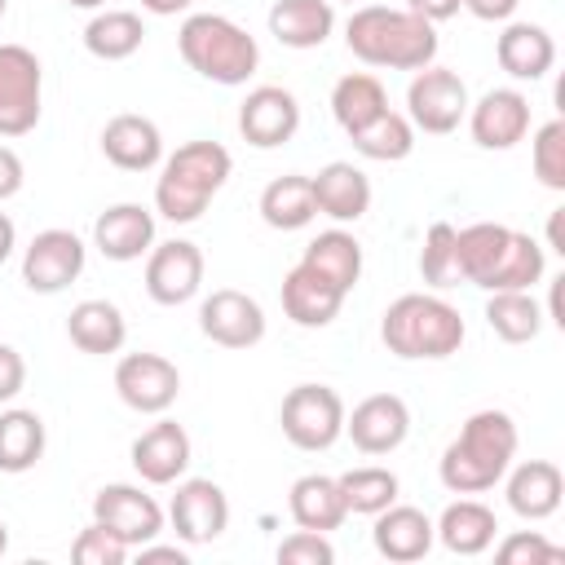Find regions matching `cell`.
<instances>
[{"label":"cell","mask_w":565,"mask_h":565,"mask_svg":"<svg viewBox=\"0 0 565 565\" xmlns=\"http://www.w3.org/2000/svg\"><path fill=\"white\" fill-rule=\"evenodd\" d=\"M344 44L358 62L384 71H424L437 57V26L411 9L358 4L344 22Z\"/></svg>","instance_id":"obj_3"},{"label":"cell","mask_w":565,"mask_h":565,"mask_svg":"<svg viewBox=\"0 0 565 565\" xmlns=\"http://www.w3.org/2000/svg\"><path fill=\"white\" fill-rule=\"evenodd\" d=\"M309 185H313V207H318L322 216H331L335 225L362 221V216L371 212V177H366L362 168L344 163V159L318 168V172L309 177Z\"/></svg>","instance_id":"obj_23"},{"label":"cell","mask_w":565,"mask_h":565,"mask_svg":"<svg viewBox=\"0 0 565 565\" xmlns=\"http://www.w3.org/2000/svg\"><path fill=\"white\" fill-rule=\"evenodd\" d=\"M115 393L137 415H163L181 397V371L163 353H124L115 366Z\"/></svg>","instance_id":"obj_11"},{"label":"cell","mask_w":565,"mask_h":565,"mask_svg":"<svg viewBox=\"0 0 565 565\" xmlns=\"http://www.w3.org/2000/svg\"><path fill=\"white\" fill-rule=\"evenodd\" d=\"M353 150L362 159H375V163H397L415 150V124L397 110H380L371 124H362L358 132H349Z\"/></svg>","instance_id":"obj_36"},{"label":"cell","mask_w":565,"mask_h":565,"mask_svg":"<svg viewBox=\"0 0 565 565\" xmlns=\"http://www.w3.org/2000/svg\"><path fill=\"white\" fill-rule=\"evenodd\" d=\"M137 556H141V561H177V565H185V552H181V547H159L154 539H150V543H141V547H137Z\"/></svg>","instance_id":"obj_48"},{"label":"cell","mask_w":565,"mask_h":565,"mask_svg":"<svg viewBox=\"0 0 565 565\" xmlns=\"http://www.w3.org/2000/svg\"><path fill=\"white\" fill-rule=\"evenodd\" d=\"M503 477H508V508L521 521H547L565 499V477L552 459H525Z\"/></svg>","instance_id":"obj_25"},{"label":"cell","mask_w":565,"mask_h":565,"mask_svg":"<svg viewBox=\"0 0 565 565\" xmlns=\"http://www.w3.org/2000/svg\"><path fill=\"white\" fill-rule=\"evenodd\" d=\"M66 335L79 353H119L128 340V322L124 309L115 300H79L66 318Z\"/></svg>","instance_id":"obj_30"},{"label":"cell","mask_w":565,"mask_h":565,"mask_svg":"<svg viewBox=\"0 0 565 565\" xmlns=\"http://www.w3.org/2000/svg\"><path fill=\"white\" fill-rule=\"evenodd\" d=\"M486 322L499 340L508 344H525L543 331V305L530 291H490L486 300Z\"/></svg>","instance_id":"obj_37"},{"label":"cell","mask_w":565,"mask_h":565,"mask_svg":"<svg viewBox=\"0 0 565 565\" xmlns=\"http://www.w3.org/2000/svg\"><path fill=\"white\" fill-rule=\"evenodd\" d=\"M44 455V419L35 411H0V472H26Z\"/></svg>","instance_id":"obj_35"},{"label":"cell","mask_w":565,"mask_h":565,"mask_svg":"<svg viewBox=\"0 0 565 565\" xmlns=\"http://www.w3.org/2000/svg\"><path fill=\"white\" fill-rule=\"evenodd\" d=\"M199 331L221 349H252L265 340V309L238 287H216L199 305Z\"/></svg>","instance_id":"obj_14"},{"label":"cell","mask_w":565,"mask_h":565,"mask_svg":"<svg viewBox=\"0 0 565 565\" xmlns=\"http://www.w3.org/2000/svg\"><path fill=\"white\" fill-rule=\"evenodd\" d=\"M194 0H141V9L146 13H154V18H177V13H185Z\"/></svg>","instance_id":"obj_49"},{"label":"cell","mask_w":565,"mask_h":565,"mask_svg":"<svg viewBox=\"0 0 565 565\" xmlns=\"http://www.w3.org/2000/svg\"><path fill=\"white\" fill-rule=\"evenodd\" d=\"M433 521L424 508H411V503H388L384 512H375V530H371V543L384 561H397V565H411V561H424L433 552Z\"/></svg>","instance_id":"obj_21"},{"label":"cell","mask_w":565,"mask_h":565,"mask_svg":"<svg viewBox=\"0 0 565 565\" xmlns=\"http://www.w3.org/2000/svg\"><path fill=\"white\" fill-rule=\"evenodd\" d=\"M66 4H75V9H102L106 0H66Z\"/></svg>","instance_id":"obj_52"},{"label":"cell","mask_w":565,"mask_h":565,"mask_svg":"<svg viewBox=\"0 0 565 565\" xmlns=\"http://www.w3.org/2000/svg\"><path fill=\"white\" fill-rule=\"evenodd\" d=\"M4 547H9V530H4V521H0V556H4Z\"/></svg>","instance_id":"obj_53"},{"label":"cell","mask_w":565,"mask_h":565,"mask_svg":"<svg viewBox=\"0 0 565 565\" xmlns=\"http://www.w3.org/2000/svg\"><path fill=\"white\" fill-rule=\"evenodd\" d=\"M93 243L106 260H141L154 247V212L141 203H110L97 221H93Z\"/></svg>","instance_id":"obj_20"},{"label":"cell","mask_w":565,"mask_h":565,"mask_svg":"<svg viewBox=\"0 0 565 565\" xmlns=\"http://www.w3.org/2000/svg\"><path fill=\"white\" fill-rule=\"evenodd\" d=\"M516 4L521 0H463V9L472 18H481V22H508L516 13Z\"/></svg>","instance_id":"obj_46"},{"label":"cell","mask_w":565,"mask_h":565,"mask_svg":"<svg viewBox=\"0 0 565 565\" xmlns=\"http://www.w3.org/2000/svg\"><path fill=\"white\" fill-rule=\"evenodd\" d=\"M44 110V71L26 44H0V137H26Z\"/></svg>","instance_id":"obj_8"},{"label":"cell","mask_w":565,"mask_h":565,"mask_svg":"<svg viewBox=\"0 0 565 565\" xmlns=\"http://www.w3.org/2000/svg\"><path fill=\"white\" fill-rule=\"evenodd\" d=\"M340 481V494H344V508L349 512H362V516H375L384 512L388 503H397V472L393 468H380V463H362V468H349L335 477Z\"/></svg>","instance_id":"obj_38"},{"label":"cell","mask_w":565,"mask_h":565,"mask_svg":"<svg viewBox=\"0 0 565 565\" xmlns=\"http://www.w3.org/2000/svg\"><path fill=\"white\" fill-rule=\"evenodd\" d=\"M344 433L362 455H393L411 433V411L397 393H371L344 415Z\"/></svg>","instance_id":"obj_18"},{"label":"cell","mask_w":565,"mask_h":565,"mask_svg":"<svg viewBox=\"0 0 565 565\" xmlns=\"http://www.w3.org/2000/svg\"><path fill=\"white\" fill-rule=\"evenodd\" d=\"M84 260H88V247L75 230H57V225L40 230L22 252V282L35 296H57L84 274Z\"/></svg>","instance_id":"obj_10"},{"label":"cell","mask_w":565,"mask_h":565,"mask_svg":"<svg viewBox=\"0 0 565 565\" xmlns=\"http://www.w3.org/2000/svg\"><path fill=\"white\" fill-rule=\"evenodd\" d=\"M561 216H565V212H552V221H547V247H552V252H565V247H561Z\"/></svg>","instance_id":"obj_51"},{"label":"cell","mask_w":565,"mask_h":565,"mask_svg":"<svg viewBox=\"0 0 565 565\" xmlns=\"http://www.w3.org/2000/svg\"><path fill=\"white\" fill-rule=\"evenodd\" d=\"M313 216H318V207H313V185H309V177L287 172V177H274V181L260 190V221H265L269 230H305Z\"/></svg>","instance_id":"obj_31"},{"label":"cell","mask_w":565,"mask_h":565,"mask_svg":"<svg viewBox=\"0 0 565 565\" xmlns=\"http://www.w3.org/2000/svg\"><path fill=\"white\" fill-rule=\"evenodd\" d=\"M494 556L503 565H556V561H565V547L547 543L539 530H516L494 547Z\"/></svg>","instance_id":"obj_42"},{"label":"cell","mask_w":565,"mask_h":565,"mask_svg":"<svg viewBox=\"0 0 565 565\" xmlns=\"http://www.w3.org/2000/svg\"><path fill=\"white\" fill-rule=\"evenodd\" d=\"M300 128V102L291 88L282 84H260L243 97L238 106V132L247 146L256 150H274V146H287Z\"/></svg>","instance_id":"obj_16"},{"label":"cell","mask_w":565,"mask_h":565,"mask_svg":"<svg viewBox=\"0 0 565 565\" xmlns=\"http://www.w3.org/2000/svg\"><path fill=\"white\" fill-rule=\"evenodd\" d=\"M132 468L146 486H172L185 477L190 468V433L177 419H159L150 424L137 441H132Z\"/></svg>","instance_id":"obj_19"},{"label":"cell","mask_w":565,"mask_h":565,"mask_svg":"<svg viewBox=\"0 0 565 565\" xmlns=\"http://www.w3.org/2000/svg\"><path fill=\"white\" fill-rule=\"evenodd\" d=\"M4 4H9V0H0V18H4Z\"/></svg>","instance_id":"obj_54"},{"label":"cell","mask_w":565,"mask_h":565,"mask_svg":"<svg viewBox=\"0 0 565 565\" xmlns=\"http://www.w3.org/2000/svg\"><path fill=\"white\" fill-rule=\"evenodd\" d=\"M380 110H388V93L375 75L366 71H353V75H340L335 88H331V115L344 132H358L362 124H371Z\"/></svg>","instance_id":"obj_34"},{"label":"cell","mask_w":565,"mask_h":565,"mask_svg":"<svg viewBox=\"0 0 565 565\" xmlns=\"http://www.w3.org/2000/svg\"><path fill=\"white\" fill-rule=\"evenodd\" d=\"M494 57L512 79H543L556 62V40L539 22H508L503 35L494 40Z\"/></svg>","instance_id":"obj_26"},{"label":"cell","mask_w":565,"mask_h":565,"mask_svg":"<svg viewBox=\"0 0 565 565\" xmlns=\"http://www.w3.org/2000/svg\"><path fill=\"white\" fill-rule=\"evenodd\" d=\"M331 561H335V547L318 530H296L278 543V565H331Z\"/></svg>","instance_id":"obj_43"},{"label":"cell","mask_w":565,"mask_h":565,"mask_svg":"<svg viewBox=\"0 0 565 565\" xmlns=\"http://www.w3.org/2000/svg\"><path fill=\"white\" fill-rule=\"evenodd\" d=\"M128 552H132V547H128L115 530H106L102 521H93L88 530H79V539L71 543L75 565H124Z\"/></svg>","instance_id":"obj_41"},{"label":"cell","mask_w":565,"mask_h":565,"mask_svg":"<svg viewBox=\"0 0 565 565\" xmlns=\"http://www.w3.org/2000/svg\"><path fill=\"white\" fill-rule=\"evenodd\" d=\"M203 287V252L190 238H168L146 252V296L154 305H185Z\"/></svg>","instance_id":"obj_13"},{"label":"cell","mask_w":565,"mask_h":565,"mask_svg":"<svg viewBox=\"0 0 565 565\" xmlns=\"http://www.w3.org/2000/svg\"><path fill=\"white\" fill-rule=\"evenodd\" d=\"M468 327L459 318V309L441 296H428V291H406L397 296L384 318H380V340L393 358H406V362H437V358H450L459 353Z\"/></svg>","instance_id":"obj_4"},{"label":"cell","mask_w":565,"mask_h":565,"mask_svg":"<svg viewBox=\"0 0 565 565\" xmlns=\"http://www.w3.org/2000/svg\"><path fill=\"white\" fill-rule=\"evenodd\" d=\"M309 269H318L322 278H331L344 296L358 287V278H362V243L349 234V230H322L309 247H305V256H300Z\"/></svg>","instance_id":"obj_32"},{"label":"cell","mask_w":565,"mask_h":565,"mask_svg":"<svg viewBox=\"0 0 565 565\" xmlns=\"http://www.w3.org/2000/svg\"><path fill=\"white\" fill-rule=\"evenodd\" d=\"M22 384H26V362H22V353H18L13 344H0V406L13 402V397L22 393Z\"/></svg>","instance_id":"obj_44"},{"label":"cell","mask_w":565,"mask_h":565,"mask_svg":"<svg viewBox=\"0 0 565 565\" xmlns=\"http://www.w3.org/2000/svg\"><path fill=\"white\" fill-rule=\"evenodd\" d=\"M463 115H468V84L459 79V71L450 66L415 71V79L406 84V119L415 124V132L446 137L463 124Z\"/></svg>","instance_id":"obj_9"},{"label":"cell","mask_w":565,"mask_h":565,"mask_svg":"<svg viewBox=\"0 0 565 565\" xmlns=\"http://www.w3.org/2000/svg\"><path fill=\"white\" fill-rule=\"evenodd\" d=\"M22 181H26L22 159H18L9 146H0V203H4V199H13V194L22 190Z\"/></svg>","instance_id":"obj_45"},{"label":"cell","mask_w":565,"mask_h":565,"mask_svg":"<svg viewBox=\"0 0 565 565\" xmlns=\"http://www.w3.org/2000/svg\"><path fill=\"white\" fill-rule=\"evenodd\" d=\"M102 154L119 172H150L154 163H163V132L154 119L124 110L102 128Z\"/></svg>","instance_id":"obj_22"},{"label":"cell","mask_w":565,"mask_h":565,"mask_svg":"<svg viewBox=\"0 0 565 565\" xmlns=\"http://www.w3.org/2000/svg\"><path fill=\"white\" fill-rule=\"evenodd\" d=\"M516 455V419L508 411H472L459 428V437L441 450L437 477L450 494H486L503 481L508 463Z\"/></svg>","instance_id":"obj_2"},{"label":"cell","mask_w":565,"mask_h":565,"mask_svg":"<svg viewBox=\"0 0 565 565\" xmlns=\"http://www.w3.org/2000/svg\"><path fill=\"white\" fill-rule=\"evenodd\" d=\"M406 9H411V13H419L424 22H433V26H437V22L455 18V13L463 9V0H406Z\"/></svg>","instance_id":"obj_47"},{"label":"cell","mask_w":565,"mask_h":565,"mask_svg":"<svg viewBox=\"0 0 565 565\" xmlns=\"http://www.w3.org/2000/svg\"><path fill=\"white\" fill-rule=\"evenodd\" d=\"M463 119L481 150H512L530 132V97L516 88H490L481 102H468Z\"/></svg>","instance_id":"obj_17"},{"label":"cell","mask_w":565,"mask_h":565,"mask_svg":"<svg viewBox=\"0 0 565 565\" xmlns=\"http://www.w3.org/2000/svg\"><path fill=\"white\" fill-rule=\"evenodd\" d=\"M534 177L547 190H565V119H547L530 141Z\"/></svg>","instance_id":"obj_40"},{"label":"cell","mask_w":565,"mask_h":565,"mask_svg":"<svg viewBox=\"0 0 565 565\" xmlns=\"http://www.w3.org/2000/svg\"><path fill=\"white\" fill-rule=\"evenodd\" d=\"M13 247H18V230H13V221L0 212V265L13 256Z\"/></svg>","instance_id":"obj_50"},{"label":"cell","mask_w":565,"mask_h":565,"mask_svg":"<svg viewBox=\"0 0 565 565\" xmlns=\"http://www.w3.org/2000/svg\"><path fill=\"white\" fill-rule=\"evenodd\" d=\"M340 305H344V291L331 278H322L318 269H309L305 260H296L282 274V313L296 327H327V322H335Z\"/></svg>","instance_id":"obj_24"},{"label":"cell","mask_w":565,"mask_h":565,"mask_svg":"<svg viewBox=\"0 0 565 565\" xmlns=\"http://www.w3.org/2000/svg\"><path fill=\"white\" fill-rule=\"evenodd\" d=\"M433 530H437L441 547L455 552V556H481L499 539V521H494V512L481 499H455V503H446V512H441V521Z\"/></svg>","instance_id":"obj_28"},{"label":"cell","mask_w":565,"mask_h":565,"mask_svg":"<svg viewBox=\"0 0 565 565\" xmlns=\"http://www.w3.org/2000/svg\"><path fill=\"white\" fill-rule=\"evenodd\" d=\"M419 274H424L428 287L459 282V269H455V225L450 221H433L428 225L424 247H419Z\"/></svg>","instance_id":"obj_39"},{"label":"cell","mask_w":565,"mask_h":565,"mask_svg":"<svg viewBox=\"0 0 565 565\" xmlns=\"http://www.w3.org/2000/svg\"><path fill=\"white\" fill-rule=\"evenodd\" d=\"M93 521H102L106 530H115L128 547H141L150 539L163 534V521L168 512L154 503V494H146L141 486H128V481H110L93 494Z\"/></svg>","instance_id":"obj_12"},{"label":"cell","mask_w":565,"mask_h":565,"mask_svg":"<svg viewBox=\"0 0 565 565\" xmlns=\"http://www.w3.org/2000/svg\"><path fill=\"white\" fill-rule=\"evenodd\" d=\"M344 397L331 384H296L278 406L282 437L296 450H331L344 437Z\"/></svg>","instance_id":"obj_7"},{"label":"cell","mask_w":565,"mask_h":565,"mask_svg":"<svg viewBox=\"0 0 565 565\" xmlns=\"http://www.w3.org/2000/svg\"><path fill=\"white\" fill-rule=\"evenodd\" d=\"M331 4H335V0H331ZM344 4H358V0H344Z\"/></svg>","instance_id":"obj_55"},{"label":"cell","mask_w":565,"mask_h":565,"mask_svg":"<svg viewBox=\"0 0 565 565\" xmlns=\"http://www.w3.org/2000/svg\"><path fill=\"white\" fill-rule=\"evenodd\" d=\"M146 40V26H141V13L132 9H106V13H93V22L84 26V49L102 62H124L141 49Z\"/></svg>","instance_id":"obj_33"},{"label":"cell","mask_w":565,"mask_h":565,"mask_svg":"<svg viewBox=\"0 0 565 565\" xmlns=\"http://www.w3.org/2000/svg\"><path fill=\"white\" fill-rule=\"evenodd\" d=\"M287 512L300 530H318V534H331L344 525L349 508H344V494H340V481L335 477H322V472H305L291 481V494H287Z\"/></svg>","instance_id":"obj_27"},{"label":"cell","mask_w":565,"mask_h":565,"mask_svg":"<svg viewBox=\"0 0 565 565\" xmlns=\"http://www.w3.org/2000/svg\"><path fill=\"white\" fill-rule=\"evenodd\" d=\"M234 159L221 141H185L163 159L154 181V212L172 225H190L207 212L212 194L230 181Z\"/></svg>","instance_id":"obj_5"},{"label":"cell","mask_w":565,"mask_h":565,"mask_svg":"<svg viewBox=\"0 0 565 565\" xmlns=\"http://www.w3.org/2000/svg\"><path fill=\"white\" fill-rule=\"evenodd\" d=\"M168 521L177 530L181 543L199 547V543H216L230 525V499L216 481L207 477H190V481H177V494L168 503Z\"/></svg>","instance_id":"obj_15"},{"label":"cell","mask_w":565,"mask_h":565,"mask_svg":"<svg viewBox=\"0 0 565 565\" xmlns=\"http://www.w3.org/2000/svg\"><path fill=\"white\" fill-rule=\"evenodd\" d=\"M177 49H181V62L212 79V84H247L260 66V44L256 35H247L238 22H230L225 13H190L177 31Z\"/></svg>","instance_id":"obj_6"},{"label":"cell","mask_w":565,"mask_h":565,"mask_svg":"<svg viewBox=\"0 0 565 565\" xmlns=\"http://www.w3.org/2000/svg\"><path fill=\"white\" fill-rule=\"evenodd\" d=\"M455 269L481 291H530L543 278L547 256L530 234L512 225L472 221L455 230Z\"/></svg>","instance_id":"obj_1"},{"label":"cell","mask_w":565,"mask_h":565,"mask_svg":"<svg viewBox=\"0 0 565 565\" xmlns=\"http://www.w3.org/2000/svg\"><path fill=\"white\" fill-rule=\"evenodd\" d=\"M335 31L331 0H278L269 9V35L287 49H318Z\"/></svg>","instance_id":"obj_29"}]
</instances>
